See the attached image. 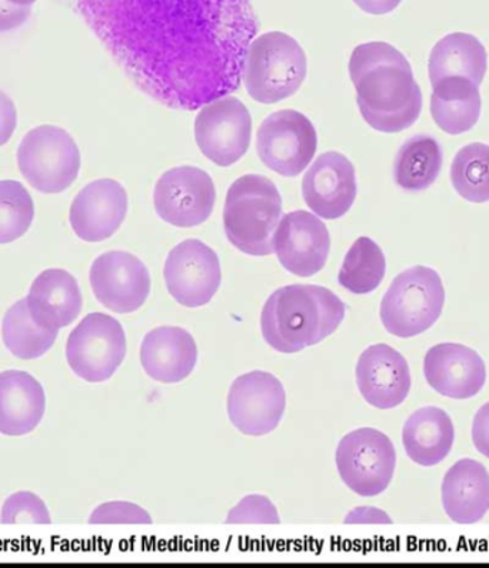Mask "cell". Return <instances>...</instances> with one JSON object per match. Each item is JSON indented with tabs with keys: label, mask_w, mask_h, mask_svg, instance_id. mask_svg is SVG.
<instances>
[{
	"label": "cell",
	"mask_w": 489,
	"mask_h": 568,
	"mask_svg": "<svg viewBox=\"0 0 489 568\" xmlns=\"http://www.w3.org/2000/svg\"><path fill=\"white\" fill-rule=\"evenodd\" d=\"M113 55L143 93L196 111L242 85L259 31L251 0H86Z\"/></svg>",
	"instance_id": "obj_1"
},
{
	"label": "cell",
	"mask_w": 489,
	"mask_h": 568,
	"mask_svg": "<svg viewBox=\"0 0 489 568\" xmlns=\"http://www.w3.org/2000/svg\"><path fill=\"white\" fill-rule=\"evenodd\" d=\"M349 75L357 89L360 115L375 131L398 133L418 121L422 91L411 63L393 44H359L349 59Z\"/></svg>",
	"instance_id": "obj_2"
},
{
	"label": "cell",
	"mask_w": 489,
	"mask_h": 568,
	"mask_svg": "<svg viewBox=\"0 0 489 568\" xmlns=\"http://www.w3.org/2000/svg\"><path fill=\"white\" fill-rule=\"evenodd\" d=\"M345 311L343 300L325 286L286 285L276 290L262 308V337L278 353H300L333 335Z\"/></svg>",
	"instance_id": "obj_3"
},
{
	"label": "cell",
	"mask_w": 489,
	"mask_h": 568,
	"mask_svg": "<svg viewBox=\"0 0 489 568\" xmlns=\"http://www.w3.org/2000/svg\"><path fill=\"white\" fill-rule=\"evenodd\" d=\"M283 215V197L274 182L262 175L241 176L226 194V239L246 255L274 254L272 240Z\"/></svg>",
	"instance_id": "obj_4"
},
{
	"label": "cell",
	"mask_w": 489,
	"mask_h": 568,
	"mask_svg": "<svg viewBox=\"0 0 489 568\" xmlns=\"http://www.w3.org/2000/svg\"><path fill=\"white\" fill-rule=\"evenodd\" d=\"M308 61L303 47L283 32L256 37L246 52L242 83L254 101L272 105L303 87Z\"/></svg>",
	"instance_id": "obj_5"
},
{
	"label": "cell",
	"mask_w": 489,
	"mask_h": 568,
	"mask_svg": "<svg viewBox=\"0 0 489 568\" xmlns=\"http://www.w3.org/2000/svg\"><path fill=\"white\" fill-rule=\"evenodd\" d=\"M446 305V288L437 271L417 265L389 285L379 317L394 337L412 338L434 327Z\"/></svg>",
	"instance_id": "obj_6"
},
{
	"label": "cell",
	"mask_w": 489,
	"mask_h": 568,
	"mask_svg": "<svg viewBox=\"0 0 489 568\" xmlns=\"http://www.w3.org/2000/svg\"><path fill=\"white\" fill-rule=\"evenodd\" d=\"M18 165L34 190L59 194L75 182L81 170V152L62 128L38 126L19 145Z\"/></svg>",
	"instance_id": "obj_7"
},
{
	"label": "cell",
	"mask_w": 489,
	"mask_h": 568,
	"mask_svg": "<svg viewBox=\"0 0 489 568\" xmlns=\"http://www.w3.org/2000/svg\"><path fill=\"white\" fill-rule=\"evenodd\" d=\"M335 463L350 491L360 497H375L393 481L397 449L391 438L379 429L358 428L340 439Z\"/></svg>",
	"instance_id": "obj_8"
},
{
	"label": "cell",
	"mask_w": 489,
	"mask_h": 568,
	"mask_svg": "<svg viewBox=\"0 0 489 568\" xmlns=\"http://www.w3.org/2000/svg\"><path fill=\"white\" fill-rule=\"evenodd\" d=\"M126 334L122 324L111 315H86L69 334L67 359L69 367L83 382L105 383L126 357Z\"/></svg>",
	"instance_id": "obj_9"
},
{
	"label": "cell",
	"mask_w": 489,
	"mask_h": 568,
	"mask_svg": "<svg viewBox=\"0 0 489 568\" xmlns=\"http://www.w3.org/2000/svg\"><path fill=\"white\" fill-rule=\"evenodd\" d=\"M318 135L314 123L295 110L272 113L261 123L256 152L262 164L281 176L303 174L313 162Z\"/></svg>",
	"instance_id": "obj_10"
},
{
	"label": "cell",
	"mask_w": 489,
	"mask_h": 568,
	"mask_svg": "<svg viewBox=\"0 0 489 568\" xmlns=\"http://www.w3.org/2000/svg\"><path fill=\"white\" fill-rule=\"evenodd\" d=\"M251 136V113L238 98H217L202 106L195 118L197 146L217 166H231L244 158Z\"/></svg>",
	"instance_id": "obj_11"
},
{
	"label": "cell",
	"mask_w": 489,
	"mask_h": 568,
	"mask_svg": "<svg viewBox=\"0 0 489 568\" xmlns=\"http://www.w3.org/2000/svg\"><path fill=\"white\" fill-rule=\"evenodd\" d=\"M286 408L284 384L274 374L251 372L232 383L226 409L232 426L248 437H264L278 428Z\"/></svg>",
	"instance_id": "obj_12"
},
{
	"label": "cell",
	"mask_w": 489,
	"mask_h": 568,
	"mask_svg": "<svg viewBox=\"0 0 489 568\" xmlns=\"http://www.w3.org/2000/svg\"><path fill=\"white\" fill-rule=\"evenodd\" d=\"M214 181L196 166H177L166 171L156 182L153 205L166 224L194 229L210 220L214 212Z\"/></svg>",
	"instance_id": "obj_13"
},
{
	"label": "cell",
	"mask_w": 489,
	"mask_h": 568,
	"mask_svg": "<svg viewBox=\"0 0 489 568\" xmlns=\"http://www.w3.org/2000/svg\"><path fill=\"white\" fill-rule=\"evenodd\" d=\"M167 293L186 308L210 304L222 283L220 256L200 240H186L170 252L163 266Z\"/></svg>",
	"instance_id": "obj_14"
},
{
	"label": "cell",
	"mask_w": 489,
	"mask_h": 568,
	"mask_svg": "<svg viewBox=\"0 0 489 568\" xmlns=\"http://www.w3.org/2000/svg\"><path fill=\"white\" fill-rule=\"evenodd\" d=\"M89 281L98 303L116 314L135 313L151 294L150 271L137 256L125 251L98 256Z\"/></svg>",
	"instance_id": "obj_15"
},
{
	"label": "cell",
	"mask_w": 489,
	"mask_h": 568,
	"mask_svg": "<svg viewBox=\"0 0 489 568\" xmlns=\"http://www.w3.org/2000/svg\"><path fill=\"white\" fill-rule=\"evenodd\" d=\"M272 246L286 271L309 278L325 268L330 235L324 221L314 212L294 211L281 219Z\"/></svg>",
	"instance_id": "obj_16"
},
{
	"label": "cell",
	"mask_w": 489,
	"mask_h": 568,
	"mask_svg": "<svg viewBox=\"0 0 489 568\" xmlns=\"http://www.w3.org/2000/svg\"><path fill=\"white\" fill-rule=\"evenodd\" d=\"M357 174L343 153H323L308 168L303 180V196L308 209L324 220H338L357 200Z\"/></svg>",
	"instance_id": "obj_17"
},
{
	"label": "cell",
	"mask_w": 489,
	"mask_h": 568,
	"mask_svg": "<svg viewBox=\"0 0 489 568\" xmlns=\"http://www.w3.org/2000/svg\"><path fill=\"white\" fill-rule=\"evenodd\" d=\"M355 377L365 402L378 409L398 407L412 387L408 361L387 344L370 345L359 355Z\"/></svg>",
	"instance_id": "obj_18"
},
{
	"label": "cell",
	"mask_w": 489,
	"mask_h": 568,
	"mask_svg": "<svg viewBox=\"0 0 489 568\" xmlns=\"http://www.w3.org/2000/svg\"><path fill=\"white\" fill-rule=\"evenodd\" d=\"M424 375L429 387L452 399H468L482 392L487 367L481 355L467 345H434L424 358Z\"/></svg>",
	"instance_id": "obj_19"
},
{
	"label": "cell",
	"mask_w": 489,
	"mask_h": 568,
	"mask_svg": "<svg viewBox=\"0 0 489 568\" xmlns=\"http://www.w3.org/2000/svg\"><path fill=\"white\" fill-rule=\"evenodd\" d=\"M126 214L125 187L113 180H99L79 192L72 202L69 221L79 239L101 242L121 229Z\"/></svg>",
	"instance_id": "obj_20"
},
{
	"label": "cell",
	"mask_w": 489,
	"mask_h": 568,
	"mask_svg": "<svg viewBox=\"0 0 489 568\" xmlns=\"http://www.w3.org/2000/svg\"><path fill=\"white\" fill-rule=\"evenodd\" d=\"M197 345L191 333L181 327H157L145 335L141 345L143 372L153 382H184L197 363Z\"/></svg>",
	"instance_id": "obj_21"
},
{
	"label": "cell",
	"mask_w": 489,
	"mask_h": 568,
	"mask_svg": "<svg viewBox=\"0 0 489 568\" xmlns=\"http://www.w3.org/2000/svg\"><path fill=\"white\" fill-rule=\"evenodd\" d=\"M34 323L58 331L75 323L83 308L82 291L75 276L65 270H47L33 281L27 296Z\"/></svg>",
	"instance_id": "obj_22"
},
{
	"label": "cell",
	"mask_w": 489,
	"mask_h": 568,
	"mask_svg": "<svg viewBox=\"0 0 489 568\" xmlns=\"http://www.w3.org/2000/svg\"><path fill=\"white\" fill-rule=\"evenodd\" d=\"M47 394L33 375L19 369L0 373V434L22 437L41 424Z\"/></svg>",
	"instance_id": "obj_23"
},
{
	"label": "cell",
	"mask_w": 489,
	"mask_h": 568,
	"mask_svg": "<svg viewBox=\"0 0 489 568\" xmlns=\"http://www.w3.org/2000/svg\"><path fill=\"white\" fill-rule=\"evenodd\" d=\"M442 506L458 525H476L489 511V473L471 458L459 459L444 477Z\"/></svg>",
	"instance_id": "obj_24"
},
{
	"label": "cell",
	"mask_w": 489,
	"mask_h": 568,
	"mask_svg": "<svg viewBox=\"0 0 489 568\" xmlns=\"http://www.w3.org/2000/svg\"><path fill=\"white\" fill-rule=\"evenodd\" d=\"M456 443V427L447 412L438 407L417 409L403 429L405 453L415 464L434 467L442 463Z\"/></svg>",
	"instance_id": "obj_25"
},
{
	"label": "cell",
	"mask_w": 489,
	"mask_h": 568,
	"mask_svg": "<svg viewBox=\"0 0 489 568\" xmlns=\"http://www.w3.org/2000/svg\"><path fill=\"white\" fill-rule=\"evenodd\" d=\"M428 69L432 87L446 78H467L479 87L488 69L487 49L473 34H447L435 44Z\"/></svg>",
	"instance_id": "obj_26"
},
{
	"label": "cell",
	"mask_w": 489,
	"mask_h": 568,
	"mask_svg": "<svg viewBox=\"0 0 489 568\" xmlns=\"http://www.w3.org/2000/svg\"><path fill=\"white\" fill-rule=\"evenodd\" d=\"M481 93L467 78H446L434 85L431 115L449 135L471 131L481 116Z\"/></svg>",
	"instance_id": "obj_27"
},
{
	"label": "cell",
	"mask_w": 489,
	"mask_h": 568,
	"mask_svg": "<svg viewBox=\"0 0 489 568\" xmlns=\"http://www.w3.org/2000/svg\"><path fill=\"white\" fill-rule=\"evenodd\" d=\"M444 152L431 135H415L403 143L394 161V180L405 192H422L441 174Z\"/></svg>",
	"instance_id": "obj_28"
},
{
	"label": "cell",
	"mask_w": 489,
	"mask_h": 568,
	"mask_svg": "<svg viewBox=\"0 0 489 568\" xmlns=\"http://www.w3.org/2000/svg\"><path fill=\"white\" fill-rule=\"evenodd\" d=\"M58 334V331L47 329L34 323L28 310L27 298L14 303L4 314L3 344L19 359L43 357L53 347Z\"/></svg>",
	"instance_id": "obj_29"
},
{
	"label": "cell",
	"mask_w": 489,
	"mask_h": 568,
	"mask_svg": "<svg viewBox=\"0 0 489 568\" xmlns=\"http://www.w3.org/2000/svg\"><path fill=\"white\" fill-rule=\"evenodd\" d=\"M387 273V260L377 242L360 236L350 246L338 274V283L349 293L365 295L377 290Z\"/></svg>",
	"instance_id": "obj_30"
},
{
	"label": "cell",
	"mask_w": 489,
	"mask_h": 568,
	"mask_svg": "<svg viewBox=\"0 0 489 568\" xmlns=\"http://www.w3.org/2000/svg\"><path fill=\"white\" fill-rule=\"evenodd\" d=\"M451 181L457 194L473 204L489 201V145L468 143L454 158Z\"/></svg>",
	"instance_id": "obj_31"
},
{
	"label": "cell",
	"mask_w": 489,
	"mask_h": 568,
	"mask_svg": "<svg viewBox=\"0 0 489 568\" xmlns=\"http://www.w3.org/2000/svg\"><path fill=\"white\" fill-rule=\"evenodd\" d=\"M33 219L34 205L27 187L18 181H0V244L22 239Z\"/></svg>",
	"instance_id": "obj_32"
},
{
	"label": "cell",
	"mask_w": 489,
	"mask_h": 568,
	"mask_svg": "<svg viewBox=\"0 0 489 568\" xmlns=\"http://www.w3.org/2000/svg\"><path fill=\"white\" fill-rule=\"evenodd\" d=\"M2 525H51L52 518L47 504L31 491L12 494L3 503L0 514Z\"/></svg>",
	"instance_id": "obj_33"
},
{
	"label": "cell",
	"mask_w": 489,
	"mask_h": 568,
	"mask_svg": "<svg viewBox=\"0 0 489 568\" xmlns=\"http://www.w3.org/2000/svg\"><path fill=\"white\" fill-rule=\"evenodd\" d=\"M226 525H279V513L268 497L251 494L226 516Z\"/></svg>",
	"instance_id": "obj_34"
},
{
	"label": "cell",
	"mask_w": 489,
	"mask_h": 568,
	"mask_svg": "<svg viewBox=\"0 0 489 568\" xmlns=\"http://www.w3.org/2000/svg\"><path fill=\"white\" fill-rule=\"evenodd\" d=\"M91 525H152L150 513L130 501H109L93 510Z\"/></svg>",
	"instance_id": "obj_35"
},
{
	"label": "cell",
	"mask_w": 489,
	"mask_h": 568,
	"mask_svg": "<svg viewBox=\"0 0 489 568\" xmlns=\"http://www.w3.org/2000/svg\"><path fill=\"white\" fill-rule=\"evenodd\" d=\"M32 7H21L9 0H0V32L13 31L22 27L31 17Z\"/></svg>",
	"instance_id": "obj_36"
},
{
	"label": "cell",
	"mask_w": 489,
	"mask_h": 568,
	"mask_svg": "<svg viewBox=\"0 0 489 568\" xmlns=\"http://www.w3.org/2000/svg\"><path fill=\"white\" fill-rule=\"evenodd\" d=\"M472 443L478 453L489 458V402L483 404L473 417Z\"/></svg>",
	"instance_id": "obj_37"
},
{
	"label": "cell",
	"mask_w": 489,
	"mask_h": 568,
	"mask_svg": "<svg viewBox=\"0 0 489 568\" xmlns=\"http://www.w3.org/2000/svg\"><path fill=\"white\" fill-rule=\"evenodd\" d=\"M18 112L7 93L0 91V146L11 140L17 130Z\"/></svg>",
	"instance_id": "obj_38"
},
{
	"label": "cell",
	"mask_w": 489,
	"mask_h": 568,
	"mask_svg": "<svg viewBox=\"0 0 489 568\" xmlns=\"http://www.w3.org/2000/svg\"><path fill=\"white\" fill-rule=\"evenodd\" d=\"M345 525H393L387 513L375 507H358L347 514Z\"/></svg>",
	"instance_id": "obj_39"
},
{
	"label": "cell",
	"mask_w": 489,
	"mask_h": 568,
	"mask_svg": "<svg viewBox=\"0 0 489 568\" xmlns=\"http://www.w3.org/2000/svg\"><path fill=\"white\" fill-rule=\"evenodd\" d=\"M355 4L364 12L370 14H385L393 12L403 0H354Z\"/></svg>",
	"instance_id": "obj_40"
},
{
	"label": "cell",
	"mask_w": 489,
	"mask_h": 568,
	"mask_svg": "<svg viewBox=\"0 0 489 568\" xmlns=\"http://www.w3.org/2000/svg\"><path fill=\"white\" fill-rule=\"evenodd\" d=\"M9 2H12L14 4H21V7H32L37 0H9Z\"/></svg>",
	"instance_id": "obj_41"
}]
</instances>
